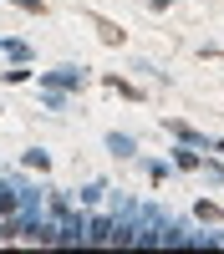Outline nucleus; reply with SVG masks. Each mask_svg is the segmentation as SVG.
Listing matches in <instances>:
<instances>
[{"instance_id": "nucleus-2", "label": "nucleus", "mask_w": 224, "mask_h": 254, "mask_svg": "<svg viewBox=\"0 0 224 254\" xmlns=\"http://www.w3.org/2000/svg\"><path fill=\"white\" fill-rule=\"evenodd\" d=\"M199 219H209V224H224V208H214V203H199Z\"/></svg>"}, {"instance_id": "nucleus-1", "label": "nucleus", "mask_w": 224, "mask_h": 254, "mask_svg": "<svg viewBox=\"0 0 224 254\" xmlns=\"http://www.w3.org/2000/svg\"><path fill=\"white\" fill-rule=\"evenodd\" d=\"M15 208H20V198H15V188H0V214H5V219H15Z\"/></svg>"}, {"instance_id": "nucleus-3", "label": "nucleus", "mask_w": 224, "mask_h": 254, "mask_svg": "<svg viewBox=\"0 0 224 254\" xmlns=\"http://www.w3.org/2000/svg\"><path fill=\"white\" fill-rule=\"evenodd\" d=\"M15 5H26V10H41V0H15Z\"/></svg>"}]
</instances>
